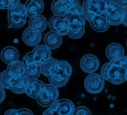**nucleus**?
<instances>
[{
    "label": "nucleus",
    "mask_w": 127,
    "mask_h": 115,
    "mask_svg": "<svg viewBox=\"0 0 127 115\" xmlns=\"http://www.w3.org/2000/svg\"><path fill=\"white\" fill-rule=\"evenodd\" d=\"M101 76L113 84H121L127 81V59L123 57L116 60H110L101 67Z\"/></svg>",
    "instance_id": "nucleus-1"
},
{
    "label": "nucleus",
    "mask_w": 127,
    "mask_h": 115,
    "mask_svg": "<svg viewBox=\"0 0 127 115\" xmlns=\"http://www.w3.org/2000/svg\"><path fill=\"white\" fill-rule=\"evenodd\" d=\"M71 72H72L71 65L67 61L59 60L57 69L49 77L51 84H53L57 87H62L64 85H65L71 75Z\"/></svg>",
    "instance_id": "nucleus-2"
},
{
    "label": "nucleus",
    "mask_w": 127,
    "mask_h": 115,
    "mask_svg": "<svg viewBox=\"0 0 127 115\" xmlns=\"http://www.w3.org/2000/svg\"><path fill=\"white\" fill-rule=\"evenodd\" d=\"M26 8L25 5L19 3L8 10V23L12 28H21L26 23Z\"/></svg>",
    "instance_id": "nucleus-3"
},
{
    "label": "nucleus",
    "mask_w": 127,
    "mask_h": 115,
    "mask_svg": "<svg viewBox=\"0 0 127 115\" xmlns=\"http://www.w3.org/2000/svg\"><path fill=\"white\" fill-rule=\"evenodd\" d=\"M104 78L98 73H89L84 79V88L87 92L96 94L104 88Z\"/></svg>",
    "instance_id": "nucleus-4"
},
{
    "label": "nucleus",
    "mask_w": 127,
    "mask_h": 115,
    "mask_svg": "<svg viewBox=\"0 0 127 115\" xmlns=\"http://www.w3.org/2000/svg\"><path fill=\"white\" fill-rule=\"evenodd\" d=\"M58 97H59L58 87L53 84H46L44 90L37 98V101L43 107H50L54 101L58 100Z\"/></svg>",
    "instance_id": "nucleus-5"
},
{
    "label": "nucleus",
    "mask_w": 127,
    "mask_h": 115,
    "mask_svg": "<svg viewBox=\"0 0 127 115\" xmlns=\"http://www.w3.org/2000/svg\"><path fill=\"white\" fill-rule=\"evenodd\" d=\"M23 62H24V65H25L24 75L27 76L29 79L38 78L40 73H41V65L35 60L32 52L25 55V57L23 58Z\"/></svg>",
    "instance_id": "nucleus-6"
},
{
    "label": "nucleus",
    "mask_w": 127,
    "mask_h": 115,
    "mask_svg": "<svg viewBox=\"0 0 127 115\" xmlns=\"http://www.w3.org/2000/svg\"><path fill=\"white\" fill-rule=\"evenodd\" d=\"M65 19L67 20L68 24H79L84 25L85 24V18H84V10L83 7L78 5L68 7L67 12L65 15Z\"/></svg>",
    "instance_id": "nucleus-7"
},
{
    "label": "nucleus",
    "mask_w": 127,
    "mask_h": 115,
    "mask_svg": "<svg viewBox=\"0 0 127 115\" xmlns=\"http://www.w3.org/2000/svg\"><path fill=\"white\" fill-rule=\"evenodd\" d=\"M50 108L56 111L59 115H73L75 108L73 103L68 99H60L54 101Z\"/></svg>",
    "instance_id": "nucleus-8"
},
{
    "label": "nucleus",
    "mask_w": 127,
    "mask_h": 115,
    "mask_svg": "<svg viewBox=\"0 0 127 115\" xmlns=\"http://www.w3.org/2000/svg\"><path fill=\"white\" fill-rule=\"evenodd\" d=\"M49 27L53 32H56L61 36L67 35L68 22L65 19V17L54 15L49 21Z\"/></svg>",
    "instance_id": "nucleus-9"
},
{
    "label": "nucleus",
    "mask_w": 127,
    "mask_h": 115,
    "mask_svg": "<svg viewBox=\"0 0 127 115\" xmlns=\"http://www.w3.org/2000/svg\"><path fill=\"white\" fill-rule=\"evenodd\" d=\"M99 67V59L94 55H85L80 59V68L86 73H94Z\"/></svg>",
    "instance_id": "nucleus-10"
},
{
    "label": "nucleus",
    "mask_w": 127,
    "mask_h": 115,
    "mask_svg": "<svg viewBox=\"0 0 127 115\" xmlns=\"http://www.w3.org/2000/svg\"><path fill=\"white\" fill-rule=\"evenodd\" d=\"M33 53V57L35 58V60L42 65L45 61H47L48 59H50L52 58V52L51 49L47 46V45H38L35 47V49L32 51Z\"/></svg>",
    "instance_id": "nucleus-11"
},
{
    "label": "nucleus",
    "mask_w": 127,
    "mask_h": 115,
    "mask_svg": "<svg viewBox=\"0 0 127 115\" xmlns=\"http://www.w3.org/2000/svg\"><path fill=\"white\" fill-rule=\"evenodd\" d=\"M22 39L23 42L27 45V46H38L42 40V34L41 32H38L32 28H27L23 34H22Z\"/></svg>",
    "instance_id": "nucleus-12"
},
{
    "label": "nucleus",
    "mask_w": 127,
    "mask_h": 115,
    "mask_svg": "<svg viewBox=\"0 0 127 115\" xmlns=\"http://www.w3.org/2000/svg\"><path fill=\"white\" fill-rule=\"evenodd\" d=\"M82 7L84 10V18L88 22H90L94 16L100 14L98 8V0H83Z\"/></svg>",
    "instance_id": "nucleus-13"
},
{
    "label": "nucleus",
    "mask_w": 127,
    "mask_h": 115,
    "mask_svg": "<svg viewBox=\"0 0 127 115\" xmlns=\"http://www.w3.org/2000/svg\"><path fill=\"white\" fill-rule=\"evenodd\" d=\"M45 86H46V84L44 82L38 80L37 78L36 79H29V82H28L25 93L29 97L37 99L40 96V94L42 93V91L44 90Z\"/></svg>",
    "instance_id": "nucleus-14"
},
{
    "label": "nucleus",
    "mask_w": 127,
    "mask_h": 115,
    "mask_svg": "<svg viewBox=\"0 0 127 115\" xmlns=\"http://www.w3.org/2000/svg\"><path fill=\"white\" fill-rule=\"evenodd\" d=\"M27 17L32 18L41 14L44 9V3L42 0H27L25 3Z\"/></svg>",
    "instance_id": "nucleus-15"
},
{
    "label": "nucleus",
    "mask_w": 127,
    "mask_h": 115,
    "mask_svg": "<svg viewBox=\"0 0 127 115\" xmlns=\"http://www.w3.org/2000/svg\"><path fill=\"white\" fill-rule=\"evenodd\" d=\"M122 13L123 8L118 5H115L105 14V16L111 26H118L122 24Z\"/></svg>",
    "instance_id": "nucleus-16"
},
{
    "label": "nucleus",
    "mask_w": 127,
    "mask_h": 115,
    "mask_svg": "<svg viewBox=\"0 0 127 115\" xmlns=\"http://www.w3.org/2000/svg\"><path fill=\"white\" fill-rule=\"evenodd\" d=\"M106 57L110 60H116L124 57V49L123 46L117 43H112L107 46L105 51Z\"/></svg>",
    "instance_id": "nucleus-17"
},
{
    "label": "nucleus",
    "mask_w": 127,
    "mask_h": 115,
    "mask_svg": "<svg viewBox=\"0 0 127 115\" xmlns=\"http://www.w3.org/2000/svg\"><path fill=\"white\" fill-rule=\"evenodd\" d=\"M90 23V26L93 30L97 31V32H104L108 29L109 27V22L106 18L105 15L103 14H99V15H96L93 17V19L89 22Z\"/></svg>",
    "instance_id": "nucleus-18"
},
{
    "label": "nucleus",
    "mask_w": 127,
    "mask_h": 115,
    "mask_svg": "<svg viewBox=\"0 0 127 115\" xmlns=\"http://www.w3.org/2000/svg\"><path fill=\"white\" fill-rule=\"evenodd\" d=\"M19 53L18 50L14 47H5L1 52V59L6 64H10L18 60Z\"/></svg>",
    "instance_id": "nucleus-19"
},
{
    "label": "nucleus",
    "mask_w": 127,
    "mask_h": 115,
    "mask_svg": "<svg viewBox=\"0 0 127 115\" xmlns=\"http://www.w3.org/2000/svg\"><path fill=\"white\" fill-rule=\"evenodd\" d=\"M28 82H29V78L25 75L14 77V80H13V83L11 86V90L16 94L25 93Z\"/></svg>",
    "instance_id": "nucleus-20"
},
{
    "label": "nucleus",
    "mask_w": 127,
    "mask_h": 115,
    "mask_svg": "<svg viewBox=\"0 0 127 115\" xmlns=\"http://www.w3.org/2000/svg\"><path fill=\"white\" fill-rule=\"evenodd\" d=\"M47 26H48V21L47 19L42 16V15H38V16H35V17H32L30 18V21H29V27L38 31V32H43L47 29Z\"/></svg>",
    "instance_id": "nucleus-21"
},
{
    "label": "nucleus",
    "mask_w": 127,
    "mask_h": 115,
    "mask_svg": "<svg viewBox=\"0 0 127 115\" xmlns=\"http://www.w3.org/2000/svg\"><path fill=\"white\" fill-rule=\"evenodd\" d=\"M62 36L56 32H49L45 37V43L50 49H57L62 45Z\"/></svg>",
    "instance_id": "nucleus-22"
},
{
    "label": "nucleus",
    "mask_w": 127,
    "mask_h": 115,
    "mask_svg": "<svg viewBox=\"0 0 127 115\" xmlns=\"http://www.w3.org/2000/svg\"><path fill=\"white\" fill-rule=\"evenodd\" d=\"M58 63H59V60H57L54 58H51L41 65V73L47 77H50L53 74V72L57 69Z\"/></svg>",
    "instance_id": "nucleus-23"
},
{
    "label": "nucleus",
    "mask_w": 127,
    "mask_h": 115,
    "mask_svg": "<svg viewBox=\"0 0 127 115\" xmlns=\"http://www.w3.org/2000/svg\"><path fill=\"white\" fill-rule=\"evenodd\" d=\"M67 8L68 7L63 0H54L51 5V9H52V12L54 13V15L62 16V17H65Z\"/></svg>",
    "instance_id": "nucleus-24"
},
{
    "label": "nucleus",
    "mask_w": 127,
    "mask_h": 115,
    "mask_svg": "<svg viewBox=\"0 0 127 115\" xmlns=\"http://www.w3.org/2000/svg\"><path fill=\"white\" fill-rule=\"evenodd\" d=\"M7 70H8L14 77L22 76V75H24V73H25V65H24V62H23V61H20V60H16V61H14V62L8 64Z\"/></svg>",
    "instance_id": "nucleus-25"
},
{
    "label": "nucleus",
    "mask_w": 127,
    "mask_h": 115,
    "mask_svg": "<svg viewBox=\"0 0 127 115\" xmlns=\"http://www.w3.org/2000/svg\"><path fill=\"white\" fill-rule=\"evenodd\" d=\"M84 34V25L79 24H68L67 36L71 39H79Z\"/></svg>",
    "instance_id": "nucleus-26"
},
{
    "label": "nucleus",
    "mask_w": 127,
    "mask_h": 115,
    "mask_svg": "<svg viewBox=\"0 0 127 115\" xmlns=\"http://www.w3.org/2000/svg\"><path fill=\"white\" fill-rule=\"evenodd\" d=\"M13 80L14 76L8 70H4L0 73V85L4 89H11Z\"/></svg>",
    "instance_id": "nucleus-27"
},
{
    "label": "nucleus",
    "mask_w": 127,
    "mask_h": 115,
    "mask_svg": "<svg viewBox=\"0 0 127 115\" xmlns=\"http://www.w3.org/2000/svg\"><path fill=\"white\" fill-rule=\"evenodd\" d=\"M116 5L115 0H98V8L100 14L105 15L112 7Z\"/></svg>",
    "instance_id": "nucleus-28"
},
{
    "label": "nucleus",
    "mask_w": 127,
    "mask_h": 115,
    "mask_svg": "<svg viewBox=\"0 0 127 115\" xmlns=\"http://www.w3.org/2000/svg\"><path fill=\"white\" fill-rule=\"evenodd\" d=\"M20 0H0V9H10L19 4Z\"/></svg>",
    "instance_id": "nucleus-29"
},
{
    "label": "nucleus",
    "mask_w": 127,
    "mask_h": 115,
    "mask_svg": "<svg viewBox=\"0 0 127 115\" xmlns=\"http://www.w3.org/2000/svg\"><path fill=\"white\" fill-rule=\"evenodd\" d=\"M73 115H91V113H90V110L87 107L79 106L75 109Z\"/></svg>",
    "instance_id": "nucleus-30"
},
{
    "label": "nucleus",
    "mask_w": 127,
    "mask_h": 115,
    "mask_svg": "<svg viewBox=\"0 0 127 115\" xmlns=\"http://www.w3.org/2000/svg\"><path fill=\"white\" fill-rule=\"evenodd\" d=\"M63 1L66 4L67 7H72L79 4V0H63Z\"/></svg>",
    "instance_id": "nucleus-31"
},
{
    "label": "nucleus",
    "mask_w": 127,
    "mask_h": 115,
    "mask_svg": "<svg viewBox=\"0 0 127 115\" xmlns=\"http://www.w3.org/2000/svg\"><path fill=\"white\" fill-rule=\"evenodd\" d=\"M18 115H34L32 113L31 110L27 109V108H22L20 110H18Z\"/></svg>",
    "instance_id": "nucleus-32"
},
{
    "label": "nucleus",
    "mask_w": 127,
    "mask_h": 115,
    "mask_svg": "<svg viewBox=\"0 0 127 115\" xmlns=\"http://www.w3.org/2000/svg\"><path fill=\"white\" fill-rule=\"evenodd\" d=\"M115 3H116V5L120 6L123 9L127 8V0H115Z\"/></svg>",
    "instance_id": "nucleus-33"
},
{
    "label": "nucleus",
    "mask_w": 127,
    "mask_h": 115,
    "mask_svg": "<svg viewBox=\"0 0 127 115\" xmlns=\"http://www.w3.org/2000/svg\"><path fill=\"white\" fill-rule=\"evenodd\" d=\"M122 24L127 27V8L123 9V13H122Z\"/></svg>",
    "instance_id": "nucleus-34"
},
{
    "label": "nucleus",
    "mask_w": 127,
    "mask_h": 115,
    "mask_svg": "<svg viewBox=\"0 0 127 115\" xmlns=\"http://www.w3.org/2000/svg\"><path fill=\"white\" fill-rule=\"evenodd\" d=\"M43 115H59V114H58L56 111H54L52 108L48 107V109H46V110L44 111Z\"/></svg>",
    "instance_id": "nucleus-35"
},
{
    "label": "nucleus",
    "mask_w": 127,
    "mask_h": 115,
    "mask_svg": "<svg viewBox=\"0 0 127 115\" xmlns=\"http://www.w3.org/2000/svg\"><path fill=\"white\" fill-rule=\"evenodd\" d=\"M4 115H18V110L16 109H9L6 111V113Z\"/></svg>",
    "instance_id": "nucleus-36"
},
{
    "label": "nucleus",
    "mask_w": 127,
    "mask_h": 115,
    "mask_svg": "<svg viewBox=\"0 0 127 115\" xmlns=\"http://www.w3.org/2000/svg\"><path fill=\"white\" fill-rule=\"evenodd\" d=\"M4 98H5V90H4V88L0 85V103L4 100Z\"/></svg>",
    "instance_id": "nucleus-37"
},
{
    "label": "nucleus",
    "mask_w": 127,
    "mask_h": 115,
    "mask_svg": "<svg viewBox=\"0 0 127 115\" xmlns=\"http://www.w3.org/2000/svg\"><path fill=\"white\" fill-rule=\"evenodd\" d=\"M126 47H127V42H126Z\"/></svg>",
    "instance_id": "nucleus-38"
},
{
    "label": "nucleus",
    "mask_w": 127,
    "mask_h": 115,
    "mask_svg": "<svg viewBox=\"0 0 127 115\" xmlns=\"http://www.w3.org/2000/svg\"><path fill=\"white\" fill-rule=\"evenodd\" d=\"M126 59H127V56H126Z\"/></svg>",
    "instance_id": "nucleus-39"
}]
</instances>
